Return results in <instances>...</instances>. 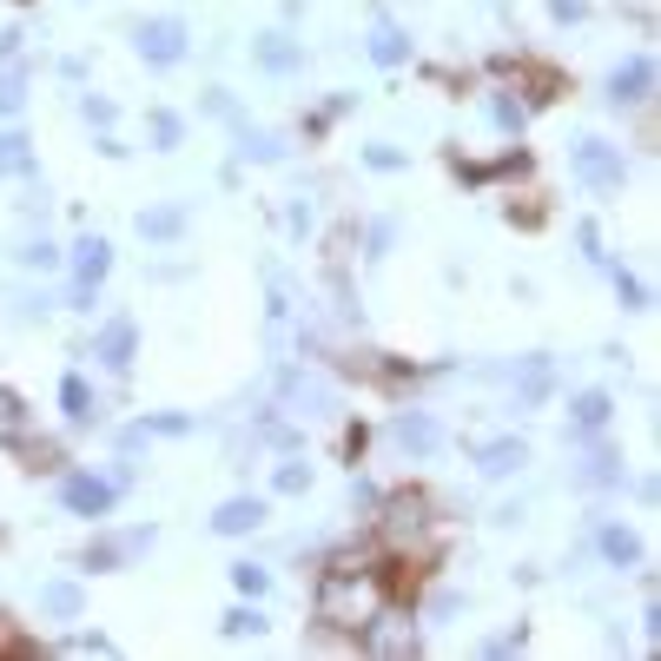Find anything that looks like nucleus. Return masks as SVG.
Returning a JSON list of instances; mask_svg holds the SVG:
<instances>
[{"label": "nucleus", "instance_id": "f257e3e1", "mask_svg": "<svg viewBox=\"0 0 661 661\" xmlns=\"http://www.w3.org/2000/svg\"><path fill=\"white\" fill-rule=\"evenodd\" d=\"M377 615H384L377 569L358 562V556H330L324 583H317V622H324V628H345V635H364Z\"/></svg>", "mask_w": 661, "mask_h": 661}, {"label": "nucleus", "instance_id": "f03ea898", "mask_svg": "<svg viewBox=\"0 0 661 661\" xmlns=\"http://www.w3.org/2000/svg\"><path fill=\"white\" fill-rule=\"evenodd\" d=\"M569 165H575V179L583 186H596V192H622V179H628V159H622V146H609V139H575L569 146Z\"/></svg>", "mask_w": 661, "mask_h": 661}, {"label": "nucleus", "instance_id": "7ed1b4c3", "mask_svg": "<svg viewBox=\"0 0 661 661\" xmlns=\"http://www.w3.org/2000/svg\"><path fill=\"white\" fill-rule=\"evenodd\" d=\"M107 272H113V245L100 232L73 238V311H93V291L107 285Z\"/></svg>", "mask_w": 661, "mask_h": 661}, {"label": "nucleus", "instance_id": "20e7f679", "mask_svg": "<svg viewBox=\"0 0 661 661\" xmlns=\"http://www.w3.org/2000/svg\"><path fill=\"white\" fill-rule=\"evenodd\" d=\"M60 503H66V516L100 523V516H113V503H120V483H113V476H93V470H73V476L60 483Z\"/></svg>", "mask_w": 661, "mask_h": 661}, {"label": "nucleus", "instance_id": "39448f33", "mask_svg": "<svg viewBox=\"0 0 661 661\" xmlns=\"http://www.w3.org/2000/svg\"><path fill=\"white\" fill-rule=\"evenodd\" d=\"M186 21H173V14H159V21H139V34H133V53L146 60V66H179L186 60Z\"/></svg>", "mask_w": 661, "mask_h": 661}, {"label": "nucleus", "instance_id": "423d86ee", "mask_svg": "<svg viewBox=\"0 0 661 661\" xmlns=\"http://www.w3.org/2000/svg\"><path fill=\"white\" fill-rule=\"evenodd\" d=\"M431 523V496L424 489H390L384 496V536H390V549H410V536H417Z\"/></svg>", "mask_w": 661, "mask_h": 661}, {"label": "nucleus", "instance_id": "0eeeda50", "mask_svg": "<svg viewBox=\"0 0 661 661\" xmlns=\"http://www.w3.org/2000/svg\"><path fill=\"white\" fill-rule=\"evenodd\" d=\"M152 523L146 529H126V536H100V542H87V556H79V569H93V575H107V569H126L139 549H152Z\"/></svg>", "mask_w": 661, "mask_h": 661}, {"label": "nucleus", "instance_id": "6e6552de", "mask_svg": "<svg viewBox=\"0 0 661 661\" xmlns=\"http://www.w3.org/2000/svg\"><path fill=\"white\" fill-rule=\"evenodd\" d=\"M390 444H397L403 457H437V450H444V424L431 417V410H397Z\"/></svg>", "mask_w": 661, "mask_h": 661}, {"label": "nucleus", "instance_id": "1a4fd4ad", "mask_svg": "<svg viewBox=\"0 0 661 661\" xmlns=\"http://www.w3.org/2000/svg\"><path fill=\"white\" fill-rule=\"evenodd\" d=\"M648 93H654V60L648 53H628L609 73V107H648Z\"/></svg>", "mask_w": 661, "mask_h": 661}, {"label": "nucleus", "instance_id": "9d476101", "mask_svg": "<svg viewBox=\"0 0 661 661\" xmlns=\"http://www.w3.org/2000/svg\"><path fill=\"white\" fill-rule=\"evenodd\" d=\"M93 358H100L107 371H133V358H139V324H133V317H113L100 338H93Z\"/></svg>", "mask_w": 661, "mask_h": 661}, {"label": "nucleus", "instance_id": "9b49d317", "mask_svg": "<svg viewBox=\"0 0 661 661\" xmlns=\"http://www.w3.org/2000/svg\"><path fill=\"white\" fill-rule=\"evenodd\" d=\"M265 516H272L265 496H225V503L212 510V529H219V536H252Z\"/></svg>", "mask_w": 661, "mask_h": 661}, {"label": "nucleus", "instance_id": "f8f14e48", "mask_svg": "<svg viewBox=\"0 0 661 661\" xmlns=\"http://www.w3.org/2000/svg\"><path fill=\"white\" fill-rule=\"evenodd\" d=\"M609 417H615V397H609V390H575V397H569V431H575V437L609 431Z\"/></svg>", "mask_w": 661, "mask_h": 661}, {"label": "nucleus", "instance_id": "ddd939ff", "mask_svg": "<svg viewBox=\"0 0 661 661\" xmlns=\"http://www.w3.org/2000/svg\"><path fill=\"white\" fill-rule=\"evenodd\" d=\"M523 463H529V444H523V437H496V444L476 450V470H483L489 483H496V476H516Z\"/></svg>", "mask_w": 661, "mask_h": 661}, {"label": "nucleus", "instance_id": "4468645a", "mask_svg": "<svg viewBox=\"0 0 661 661\" xmlns=\"http://www.w3.org/2000/svg\"><path fill=\"white\" fill-rule=\"evenodd\" d=\"M60 410H66V424H93L100 417V397H93V384L79 377V371L60 377Z\"/></svg>", "mask_w": 661, "mask_h": 661}, {"label": "nucleus", "instance_id": "2eb2a0df", "mask_svg": "<svg viewBox=\"0 0 661 661\" xmlns=\"http://www.w3.org/2000/svg\"><path fill=\"white\" fill-rule=\"evenodd\" d=\"M252 60H259L265 73H298V66H304V47L285 40V34H259V40H252Z\"/></svg>", "mask_w": 661, "mask_h": 661}, {"label": "nucleus", "instance_id": "dca6fc26", "mask_svg": "<svg viewBox=\"0 0 661 661\" xmlns=\"http://www.w3.org/2000/svg\"><path fill=\"white\" fill-rule=\"evenodd\" d=\"M139 238H152V245L186 238V205H146L139 212Z\"/></svg>", "mask_w": 661, "mask_h": 661}, {"label": "nucleus", "instance_id": "f3484780", "mask_svg": "<svg viewBox=\"0 0 661 661\" xmlns=\"http://www.w3.org/2000/svg\"><path fill=\"white\" fill-rule=\"evenodd\" d=\"M596 542H602V556H609L615 569H641V542H635V529H628V523H602V529H596Z\"/></svg>", "mask_w": 661, "mask_h": 661}, {"label": "nucleus", "instance_id": "a211bd4d", "mask_svg": "<svg viewBox=\"0 0 661 661\" xmlns=\"http://www.w3.org/2000/svg\"><path fill=\"white\" fill-rule=\"evenodd\" d=\"M219 635H225V641H245V635H265V609H259L252 596H245L238 609H225V615H219Z\"/></svg>", "mask_w": 661, "mask_h": 661}, {"label": "nucleus", "instance_id": "6ab92c4d", "mask_svg": "<svg viewBox=\"0 0 661 661\" xmlns=\"http://www.w3.org/2000/svg\"><path fill=\"white\" fill-rule=\"evenodd\" d=\"M40 609L53 622H73L79 609H87V596H79V583H40Z\"/></svg>", "mask_w": 661, "mask_h": 661}, {"label": "nucleus", "instance_id": "aec40b11", "mask_svg": "<svg viewBox=\"0 0 661 661\" xmlns=\"http://www.w3.org/2000/svg\"><path fill=\"white\" fill-rule=\"evenodd\" d=\"M14 173H34V146H27V133H0V179H14Z\"/></svg>", "mask_w": 661, "mask_h": 661}, {"label": "nucleus", "instance_id": "412c9836", "mask_svg": "<svg viewBox=\"0 0 661 661\" xmlns=\"http://www.w3.org/2000/svg\"><path fill=\"white\" fill-rule=\"evenodd\" d=\"M371 60H377V66H403V60H410V40H403L390 21H377V27H371Z\"/></svg>", "mask_w": 661, "mask_h": 661}, {"label": "nucleus", "instance_id": "4be33fe9", "mask_svg": "<svg viewBox=\"0 0 661 661\" xmlns=\"http://www.w3.org/2000/svg\"><path fill=\"white\" fill-rule=\"evenodd\" d=\"M152 152H179V139H186V120L173 113V107H152Z\"/></svg>", "mask_w": 661, "mask_h": 661}, {"label": "nucleus", "instance_id": "5701e85b", "mask_svg": "<svg viewBox=\"0 0 661 661\" xmlns=\"http://www.w3.org/2000/svg\"><path fill=\"white\" fill-rule=\"evenodd\" d=\"M21 107H27V66L8 60V66H0V120H14Z\"/></svg>", "mask_w": 661, "mask_h": 661}, {"label": "nucleus", "instance_id": "b1692460", "mask_svg": "<svg viewBox=\"0 0 661 661\" xmlns=\"http://www.w3.org/2000/svg\"><path fill=\"white\" fill-rule=\"evenodd\" d=\"M549 397V358H523V377H516V403H542Z\"/></svg>", "mask_w": 661, "mask_h": 661}, {"label": "nucleus", "instance_id": "393cba45", "mask_svg": "<svg viewBox=\"0 0 661 661\" xmlns=\"http://www.w3.org/2000/svg\"><path fill=\"white\" fill-rule=\"evenodd\" d=\"M238 152L272 165V159H285V139H278V133H265V126H238Z\"/></svg>", "mask_w": 661, "mask_h": 661}, {"label": "nucleus", "instance_id": "a878e982", "mask_svg": "<svg viewBox=\"0 0 661 661\" xmlns=\"http://www.w3.org/2000/svg\"><path fill=\"white\" fill-rule=\"evenodd\" d=\"M615 483H622V457L615 450H596L583 463V489H615Z\"/></svg>", "mask_w": 661, "mask_h": 661}, {"label": "nucleus", "instance_id": "bb28decb", "mask_svg": "<svg viewBox=\"0 0 661 661\" xmlns=\"http://www.w3.org/2000/svg\"><path fill=\"white\" fill-rule=\"evenodd\" d=\"M232 589H238V596H252V602H265L272 569H259V562H232Z\"/></svg>", "mask_w": 661, "mask_h": 661}, {"label": "nucleus", "instance_id": "cd10ccee", "mask_svg": "<svg viewBox=\"0 0 661 661\" xmlns=\"http://www.w3.org/2000/svg\"><path fill=\"white\" fill-rule=\"evenodd\" d=\"M14 259H21L27 272H60V245H53V238H27Z\"/></svg>", "mask_w": 661, "mask_h": 661}, {"label": "nucleus", "instance_id": "c85d7f7f", "mask_svg": "<svg viewBox=\"0 0 661 661\" xmlns=\"http://www.w3.org/2000/svg\"><path fill=\"white\" fill-rule=\"evenodd\" d=\"M615 298H622V311H654V291L635 272H622V265H615Z\"/></svg>", "mask_w": 661, "mask_h": 661}, {"label": "nucleus", "instance_id": "c756f323", "mask_svg": "<svg viewBox=\"0 0 661 661\" xmlns=\"http://www.w3.org/2000/svg\"><path fill=\"white\" fill-rule=\"evenodd\" d=\"M8 444L27 457V470H60V444H53V437H40V444H34V437H8Z\"/></svg>", "mask_w": 661, "mask_h": 661}, {"label": "nucleus", "instance_id": "7c9ffc66", "mask_svg": "<svg viewBox=\"0 0 661 661\" xmlns=\"http://www.w3.org/2000/svg\"><path fill=\"white\" fill-rule=\"evenodd\" d=\"M489 120L503 126V133H523V126H529V107H523V100H510V93H496V100H489Z\"/></svg>", "mask_w": 661, "mask_h": 661}, {"label": "nucleus", "instance_id": "2f4dec72", "mask_svg": "<svg viewBox=\"0 0 661 661\" xmlns=\"http://www.w3.org/2000/svg\"><path fill=\"white\" fill-rule=\"evenodd\" d=\"M272 489H278V496H304V489H311V463H278V470H272Z\"/></svg>", "mask_w": 661, "mask_h": 661}, {"label": "nucleus", "instance_id": "473e14b6", "mask_svg": "<svg viewBox=\"0 0 661 661\" xmlns=\"http://www.w3.org/2000/svg\"><path fill=\"white\" fill-rule=\"evenodd\" d=\"M364 165H371V173H403V152L377 139V146H364Z\"/></svg>", "mask_w": 661, "mask_h": 661}, {"label": "nucleus", "instance_id": "72a5a7b5", "mask_svg": "<svg viewBox=\"0 0 661 661\" xmlns=\"http://www.w3.org/2000/svg\"><path fill=\"white\" fill-rule=\"evenodd\" d=\"M549 14H556L562 27H583V21H589V0H549Z\"/></svg>", "mask_w": 661, "mask_h": 661}, {"label": "nucleus", "instance_id": "f704fd0d", "mask_svg": "<svg viewBox=\"0 0 661 661\" xmlns=\"http://www.w3.org/2000/svg\"><path fill=\"white\" fill-rule=\"evenodd\" d=\"M21 417H27L21 390H8V384H0V424H8V431H21Z\"/></svg>", "mask_w": 661, "mask_h": 661}, {"label": "nucleus", "instance_id": "c9c22d12", "mask_svg": "<svg viewBox=\"0 0 661 661\" xmlns=\"http://www.w3.org/2000/svg\"><path fill=\"white\" fill-rule=\"evenodd\" d=\"M575 238H583V259H589V265H602V232H596L589 219H583V225H575Z\"/></svg>", "mask_w": 661, "mask_h": 661}, {"label": "nucleus", "instance_id": "e433bc0d", "mask_svg": "<svg viewBox=\"0 0 661 661\" xmlns=\"http://www.w3.org/2000/svg\"><path fill=\"white\" fill-rule=\"evenodd\" d=\"M152 431H159V437H186L192 417H146V437H152Z\"/></svg>", "mask_w": 661, "mask_h": 661}, {"label": "nucleus", "instance_id": "4c0bfd02", "mask_svg": "<svg viewBox=\"0 0 661 661\" xmlns=\"http://www.w3.org/2000/svg\"><path fill=\"white\" fill-rule=\"evenodd\" d=\"M79 113H87V126H113V100H93L87 93V100H79Z\"/></svg>", "mask_w": 661, "mask_h": 661}, {"label": "nucleus", "instance_id": "58836bf2", "mask_svg": "<svg viewBox=\"0 0 661 661\" xmlns=\"http://www.w3.org/2000/svg\"><path fill=\"white\" fill-rule=\"evenodd\" d=\"M0 654H34V641H21V635H14V622H8V615H0Z\"/></svg>", "mask_w": 661, "mask_h": 661}, {"label": "nucleus", "instance_id": "ea45409f", "mask_svg": "<svg viewBox=\"0 0 661 661\" xmlns=\"http://www.w3.org/2000/svg\"><path fill=\"white\" fill-rule=\"evenodd\" d=\"M66 648H73V654H113V641H107V635H73Z\"/></svg>", "mask_w": 661, "mask_h": 661}, {"label": "nucleus", "instance_id": "a19ab883", "mask_svg": "<svg viewBox=\"0 0 661 661\" xmlns=\"http://www.w3.org/2000/svg\"><path fill=\"white\" fill-rule=\"evenodd\" d=\"M523 641H529V635H523V628H516V635H496V641H483V654H516V648H523Z\"/></svg>", "mask_w": 661, "mask_h": 661}, {"label": "nucleus", "instance_id": "79ce46f5", "mask_svg": "<svg viewBox=\"0 0 661 661\" xmlns=\"http://www.w3.org/2000/svg\"><path fill=\"white\" fill-rule=\"evenodd\" d=\"M384 252H390V219L371 225V259H384Z\"/></svg>", "mask_w": 661, "mask_h": 661}, {"label": "nucleus", "instance_id": "37998d69", "mask_svg": "<svg viewBox=\"0 0 661 661\" xmlns=\"http://www.w3.org/2000/svg\"><path fill=\"white\" fill-rule=\"evenodd\" d=\"M21 40H27V34H21V27H8V34H0V66H8V60H14V53H21Z\"/></svg>", "mask_w": 661, "mask_h": 661}]
</instances>
